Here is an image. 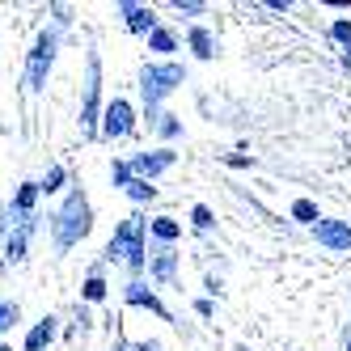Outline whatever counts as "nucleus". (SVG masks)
<instances>
[{
    "mask_svg": "<svg viewBox=\"0 0 351 351\" xmlns=\"http://www.w3.org/2000/svg\"><path fill=\"white\" fill-rule=\"evenodd\" d=\"M292 212H296V216H300V220H313V216H317V208H313V204H296V208H292Z\"/></svg>",
    "mask_w": 351,
    "mask_h": 351,
    "instance_id": "nucleus-7",
    "label": "nucleus"
},
{
    "mask_svg": "<svg viewBox=\"0 0 351 351\" xmlns=\"http://www.w3.org/2000/svg\"><path fill=\"white\" fill-rule=\"evenodd\" d=\"M51 56H56V38H51V34H43L38 47H34V60H30V89L43 85V72L51 68Z\"/></svg>",
    "mask_w": 351,
    "mask_h": 351,
    "instance_id": "nucleus-1",
    "label": "nucleus"
},
{
    "mask_svg": "<svg viewBox=\"0 0 351 351\" xmlns=\"http://www.w3.org/2000/svg\"><path fill=\"white\" fill-rule=\"evenodd\" d=\"M173 161V153H161V157H144V161H136V169H144V173H157V169H165Z\"/></svg>",
    "mask_w": 351,
    "mask_h": 351,
    "instance_id": "nucleus-3",
    "label": "nucleus"
},
{
    "mask_svg": "<svg viewBox=\"0 0 351 351\" xmlns=\"http://www.w3.org/2000/svg\"><path fill=\"white\" fill-rule=\"evenodd\" d=\"M195 224H199V229H208V224H212V212H208V208H195Z\"/></svg>",
    "mask_w": 351,
    "mask_h": 351,
    "instance_id": "nucleus-8",
    "label": "nucleus"
},
{
    "mask_svg": "<svg viewBox=\"0 0 351 351\" xmlns=\"http://www.w3.org/2000/svg\"><path fill=\"white\" fill-rule=\"evenodd\" d=\"M132 128V110H128V102H110V110H106V136H123Z\"/></svg>",
    "mask_w": 351,
    "mask_h": 351,
    "instance_id": "nucleus-2",
    "label": "nucleus"
},
{
    "mask_svg": "<svg viewBox=\"0 0 351 351\" xmlns=\"http://www.w3.org/2000/svg\"><path fill=\"white\" fill-rule=\"evenodd\" d=\"M153 229H157V237H173V233H178V224H173V220H157Z\"/></svg>",
    "mask_w": 351,
    "mask_h": 351,
    "instance_id": "nucleus-6",
    "label": "nucleus"
},
{
    "mask_svg": "<svg viewBox=\"0 0 351 351\" xmlns=\"http://www.w3.org/2000/svg\"><path fill=\"white\" fill-rule=\"evenodd\" d=\"M322 237L330 241V245H351V233L347 229H322Z\"/></svg>",
    "mask_w": 351,
    "mask_h": 351,
    "instance_id": "nucleus-5",
    "label": "nucleus"
},
{
    "mask_svg": "<svg viewBox=\"0 0 351 351\" xmlns=\"http://www.w3.org/2000/svg\"><path fill=\"white\" fill-rule=\"evenodd\" d=\"M51 335H56V326H51V317H47V322H43V326H38V330H34V335H30V351H38V347H43V343H47V339H51Z\"/></svg>",
    "mask_w": 351,
    "mask_h": 351,
    "instance_id": "nucleus-4",
    "label": "nucleus"
},
{
    "mask_svg": "<svg viewBox=\"0 0 351 351\" xmlns=\"http://www.w3.org/2000/svg\"><path fill=\"white\" fill-rule=\"evenodd\" d=\"M30 204H34V186H26V191L17 195V208H30Z\"/></svg>",
    "mask_w": 351,
    "mask_h": 351,
    "instance_id": "nucleus-9",
    "label": "nucleus"
}]
</instances>
